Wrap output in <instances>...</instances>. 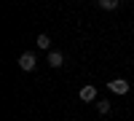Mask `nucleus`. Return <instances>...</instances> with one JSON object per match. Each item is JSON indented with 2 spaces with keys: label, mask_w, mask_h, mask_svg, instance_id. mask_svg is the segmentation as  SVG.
<instances>
[{
  "label": "nucleus",
  "mask_w": 134,
  "mask_h": 121,
  "mask_svg": "<svg viewBox=\"0 0 134 121\" xmlns=\"http://www.w3.org/2000/svg\"><path fill=\"white\" fill-rule=\"evenodd\" d=\"M19 67L24 70V73H32V70L38 67V57H35L32 51H24V54L19 57Z\"/></svg>",
  "instance_id": "f257e3e1"
},
{
  "label": "nucleus",
  "mask_w": 134,
  "mask_h": 121,
  "mask_svg": "<svg viewBox=\"0 0 134 121\" xmlns=\"http://www.w3.org/2000/svg\"><path fill=\"white\" fill-rule=\"evenodd\" d=\"M107 89L113 92V94H126L131 86H129V81H126V78H113V81L107 83Z\"/></svg>",
  "instance_id": "f03ea898"
},
{
  "label": "nucleus",
  "mask_w": 134,
  "mask_h": 121,
  "mask_svg": "<svg viewBox=\"0 0 134 121\" xmlns=\"http://www.w3.org/2000/svg\"><path fill=\"white\" fill-rule=\"evenodd\" d=\"M97 100V86H81V102H94Z\"/></svg>",
  "instance_id": "7ed1b4c3"
},
{
  "label": "nucleus",
  "mask_w": 134,
  "mask_h": 121,
  "mask_svg": "<svg viewBox=\"0 0 134 121\" xmlns=\"http://www.w3.org/2000/svg\"><path fill=\"white\" fill-rule=\"evenodd\" d=\"M48 65H51V67H62V65H64V57H62L59 51H51V54H48Z\"/></svg>",
  "instance_id": "20e7f679"
},
{
  "label": "nucleus",
  "mask_w": 134,
  "mask_h": 121,
  "mask_svg": "<svg viewBox=\"0 0 134 121\" xmlns=\"http://www.w3.org/2000/svg\"><path fill=\"white\" fill-rule=\"evenodd\" d=\"M97 8H102V11H115V8H118V0H99Z\"/></svg>",
  "instance_id": "39448f33"
},
{
  "label": "nucleus",
  "mask_w": 134,
  "mask_h": 121,
  "mask_svg": "<svg viewBox=\"0 0 134 121\" xmlns=\"http://www.w3.org/2000/svg\"><path fill=\"white\" fill-rule=\"evenodd\" d=\"M110 111H113V105H110L107 100H99V102H97V113H99V116H107Z\"/></svg>",
  "instance_id": "423d86ee"
},
{
  "label": "nucleus",
  "mask_w": 134,
  "mask_h": 121,
  "mask_svg": "<svg viewBox=\"0 0 134 121\" xmlns=\"http://www.w3.org/2000/svg\"><path fill=\"white\" fill-rule=\"evenodd\" d=\"M51 46V38L48 35H38V49H48Z\"/></svg>",
  "instance_id": "0eeeda50"
}]
</instances>
